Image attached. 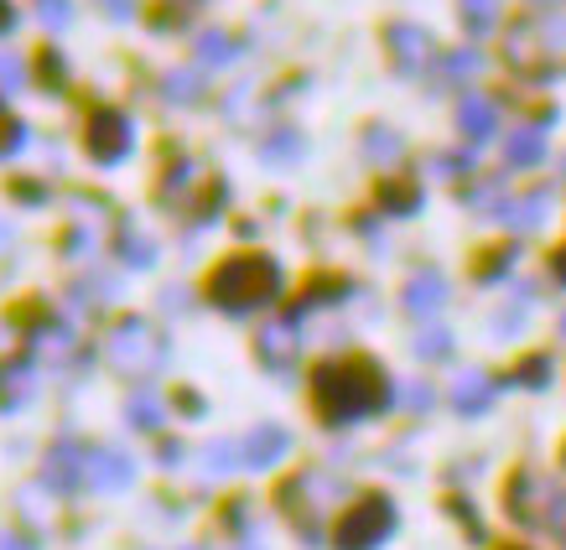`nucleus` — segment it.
<instances>
[{
	"label": "nucleus",
	"mask_w": 566,
	"mask_h": 550,
	"mask_svg": "<svg viewBox=\"0 0 566 550\" xmlns=\"http://www.w3.org/2000/svg\"><path fill=\"white\" fill-rule=\"evenodd\" d=\"M562 332H566V317H562Z\"/></svg>",
	"instance_id": "40"
},
{
	"label": "nucleus",
	"mask_w": 566,
	"mask_h": 550,
	"mask_svg": "<svg viewBox=\"0 0 566 550\" xmlns=\"http://www.w3.org/2000/svg\"><path fill=\"white\" fill-rule=\"evenodd\" d=\"M0 32H11V0H0Z\"/></svg>",
	"instance_id": "37"
},
{
	"label": "nucleus",
	"mask_w": 566,
	"mask_h": 550,
	"mask_svg": "<svg viewBox=\"0 0 566 550\" xmlns=\"http://www.w3.org/2000/svg\"><path fill=\"white\" fill-rule=\"evenodd\" d=\"M499 11H504V0H458V17H463V27L473 36L494 32V27H499Z\"/></svg>",
	"instance_id": "20"
},
{
	"label": "nucleus",
	"mask_w": 566,
	"mask_h": 550,
	"mask_svg": "<svg viewBox=\"0 0 566 550\" xmlns=\"http://www.w3.org/2000/svg\"><path fill=\"white\" fill-rule=\"evenodd\" d=\"M208 88V78L198 68H182V73H172V78H167V99H177V104H192L198 99V94H203Z\"/></svg>",
	"instance_id": "26"
},
{
	"label": "nucleus",
	"mask_w": 566,
	"mask_h": 550,
	"mask_svg": "<svg viewBox=\"0 0 566 550\" xmlns=\"http://www.w3.org/2000/svg\"><path fill=\"white\" fill-rule=\"evenodd\" d=\"M255 353L265 359V369H275V374H286L296 363V353H302V332H296V317H281V322H265L255 332Z\"/></svg>",
	"instance_id": "11"
},
{
	"label": "nucleus",
	"mask_w": 566,
	"mask_h": 550,
	"mask_svg": "<svg viewBox=\"0 0 566 550\" xmlns=\"http://www.w3.org/2000/svg\"><path fill=\"white\" fill-rule=\"evenodd\" d=\"M0 250H6V224H0Z\"/></svg>",
	"instance_id": "39"
},
{
	"label": "nucleus",
	"mask_w": 566,
	"mask_h": 550,
	"mask_svg": "<svg viewBox=\"0 0 566 550\" xmlns=\"http://www.w3.org/2000/svg\"><path fill=\"white\" fill-rule=\"evenodd\" d=\"M447 353H452V332H447V327H421V332H416V359H447Z\"/></svg>",
	"instance_id": "25"
},
{
	"label": "nucleus",
	"mask_w": 566,
	"mask_h": 550,
	"mask_svg": "<svg viewBox=\"0 0 566 550\" xmlns=\"http://www.w3.org/2000/svg\"><path fill=\"white\" fill-rule=\"evenodd\" d=\"M36 17H42V27L63 32V27L73 21V6H69V0H36Z\"/></svg>",
	"instance_id": "31"
},
{
	"label": "nucleus",
	"mask_w": 566,
	"mask_h": 550,
	"mask_svg": "<svg viewBox=\"0 0 566 550\" xmlns=\"http://www.w3.org/2000/svg\"><path fill=\"white\" fill-rule=\"evenodd\" d=\"M520 384H551V359H531V363H525Z\"/></svg>",
	"instance_id": "33"
},
{
	"label": "nucleus",
	"mask_w": 566,
	"mask_h": 550,
	"mask_svg": "<svg viewBox=\"0 0 566 550\" xmlns=\"http://www.w3.org/2000/svg\"><path fill=\"white\" fill-rule=\"evenodd\" d=\"M125 421L136 431H156L161 421H167V411H161V400L156 395H136V400H125Z\"/></svg>",
	"instance_id": "22"
},
{
	"label": "nucleus",
	"mask_w": 566,
	"mask_h": 550,
	"mask_svg": "<svg viewBox=\"0 0 566 550\" xmlns=\"http://www.w3.org/2000/svg\"><path fill=\"white\" fill-rule=\"evenodd\" d=\"M458 130L479 146V140H489L499 130V109L489 99H463L458 104Z\"/></svg>",
	"instance_id": "17"
},
{
	"label": "nucleus",
	"mask_w": 566,
	"mask_h": 550,
	"mask_svg": "<svg viewBox=\"0 0 566 550\" xmlns=\"http://www.w3.org/2000/svg\"><path fill=\"white\" fill-rule=\"evenodd\" d=\"M504 151H510V167H535V161H546V130L541 125H520L515 136L504 140Z\"/></svg>",
	"instance_id": "18"
},
{
	"label": "nucleus",
	"mask_w": 566,
	"mask_h": 550,
	"mask_svg": "<svg viewBox=\"0 0 566 550\" xmlns=\"http://www.w3.org/2000/svg\"><path fill=\"white\" fill-rule=\"evenodd\" d=\"M42 483H48L52 494H78V488H88V447H78V442H52L48 457H42Z\"/></svg>",
	"instance_id": "10"
},
{
	"label": "nucleus",
	"mask_w": 566,
	"mask_h": 550,
	"mask_svg": "<svg viewBox=\"0 0 566 550\" xmlns=\"http://www.w3.org/2000/svg\"><path fill=\"white\" fill-rule=\"evenodd\" d=\"M120 260L125 265H136V271H146L156 260V250H151V240H140V234H125V244H120Z\"/></svg>",
	"instance_id": "30"
},
{
	"label": "nucleus",
	"mask_w": 566,
	"mask_h": 550,
	"mask_svg": "<svg viewBox=\"0 0 566 550\" xmlns=\"http://www.w3.org/2000/svg\"><path fill=\"white\" fill-rule=\"evenodd\" d=\"M385 52H390L395 73H406V78H421V73L437 63V42H431L427 27H411V21H395L390 32H385Z\"/></svg>",
	"instance_id": "9"
},
{
	"label": "nucleus",
	"mask_w": 566,
	"mask_h": 550,
	"mask_svg": "<svg viewBox=\"0 0 566 550\" xmlns=\"http://www.w3.org/2000/svg\"><path fill=\"white\" fill-rule=\"evenodd\" d=\"M494 395H499V379H489L483 369H468V374L452 384V405L463 415H483L494 405Z\"/></svg>",
	"instance_id": "15"
},
{
	"label": "nucleus",
	"mask_w": 566,
	"mask_h": 550,
	"mask_svg": "<svg viewBox=\"0 0 566 550\" xmlns=\"http://www.w3.org/2000/svg\"><path fill=\"white\" fill-rule=\"evenodd\" d=\"M447 281L437 271H421L411 275V286H406V311H416V317H431V311H442L447 307Z\"/></svg>",
	"instance_id": "16"
},
{
	"label": "nucleus",
	"mask_w": 566,
	"mask_h": 550,
	"mask_svg": "<svg viewBox=\"0 0 566 550\" xmlns=\"http://www.w3.org/2000/svg\"><path fill=\"white\" fill-rule=\"evenodd\" d=\"M130 478H136V463L125 452H115V447L88 452V488L94 494H120V488H130Z\"/></svg>",
	"instance_id": "13"
},
{
	"label": "nucleus",
	"mask_w": 566,
	"mask_h": 550,
	"mask_svg": "<svg viewBox=\"0 0 566 550\" xmlns=\"http://www.w3.org/2000/svg\"><path fill=\"white\" fill-rule=\"evenodd\" d=\"M136 146V125L125 120L120 109H94L84 125V151L99 161V167H120Z\"/></svg>",
	"instance_id": "8"
},
{
	"label": "nucleus",
	"mask_w": 566,
	"mask_h": 550,
	"mask_svg": "<svg viewBox=\"0 0 566 550\" xmlns=\"http://www.w3.org/2000/svg\"><path fill=\"white\" fill-rule=\"evenodd\" d=\"M240 550H255V546H240Z\"/></svg>",
	"instance_id": "41"
},
{
	"label": "nucleus",
	"mask_w": 566,
	"mask_h": 550,
	"mask_svg": "<svg viewBox=\"0 0 566 550\" xmlns=\"http://www.w3.org/2000/svg\"><path fill=\"white\" fill-rule=\"evenodd\" d=\"M510 68H520L525 78H546V73H566V17L556 21H525L504 42Z\"/></svg>",
	"instance_id": "4"
},
{
	"label": "nucleus",
	"mask_w": 566,
	"mask_h": 550,
	"mask_svg": "<svg viewBox=\"0 0 566 550\" xmlns=\"http://www.w3.org/2000/svg\"><path fill=\"white\" fill-rule=\"evenodd\" d=\"M400 146H406V140L395 136L390 125H369V130H364V156H369V161H395Z\"/></svg>",
	"instance_id": "21"
},
{
	"label": "nucleus",
	"mask_w": 566,
	"mask_h": 550,
	"mask_svg": "<svg viewBox=\"0 0 566 550\" xmlns=\"http://www.w3.org/2000/svg\"><path fill=\"white\" fill-rule=\"evenodd\" d=\"M344 478L338 473H327V467H307V473H296L286 488H281V509L302 525V530H323V519L344 504Z\"/></svg>",
	"instance_id": "6"
},
{
	"label": "nucleus",
	"mask_w": 566,
	"mask_h": 550,
	"mask_svg": "<svg viewBox=\"0 0 566 550\" xmlns=\"http://www.w3.org/2000/svg\"><path fill=\"white\" fill-rule=\"evenodd\" d=\"M406 405H411L416 415L427 411V405H431V384H411V390H406Z\"/></svg>",
	"instance_id": "35"
},
{
	"label": "nucleus",
	"mask_w": 566,
	"mask_h": 550,
	"mask_svg": "<svg viewBox=\"0 0 566 550\" xmlns=\"http://www.w3.org/2000/svg\"><path fill=\"white\" fill-rule=\"evenodd\" d=\"M395 535V504L385 494H364L359 504H348V515L333 530L338 550H379Z\"/></svg>",
	"instance_id": "7"
},
{
	"label": "nucleus",
	"mask_w": 566,
	"mask_h": 550,
	"mask_svg": "<svg viewBox=\"0 0 566 550\" xmlns=\"http://www.w3.org/2000/svg\"><path fill=\"white\" fill-rule=\"evenodd\" d=\"M504 509H510V519L525 525V530H546V525H562L566 519V494L556 478L535 473V467H520L515 478H510Z\"/></svg>",
	"instance_id": "5"
},
{
	"label": "nucleus",
	"mask_w": 566,
	"mask_h": 550,
	"mask_svg": "<svg viewBox=\"0 0 566 550\" xmlns=\"http://www.w3.org/2000/svg\"><path fill=\"white\" fill-rule=\"evenodd\" d=\"M104 359L115 363L120 374L151 379V374H161V369H167V359H172V338H167L156 322H146V317H125L120 327H109Z\"/></svg>",
	"instance_id": "3"
},
{
	"label": "nucleus",
	"mask_w": 566,
	"mask_h": 550,
	"mask_svg": "<svg viewBox=\"0 0 566 550\" xmlns=\"http://www.w3.org/2000/svg\"><path fill=\"white\" fill-rule=\"evenodd\" d=\"M468 73H479V52H473V47L447 52L442 68H437V84H468Z\"/></svg>",
	"instance_id": "23"
},
{
	"label": "nucleus",
	"mask_w": 566,
	"mask_h": 550,
	"mask_svg": "<svg viewBox=\"0 0 566 550\" xmlns=\"http://www.w3.org/2000/svg\"><path fill=\"white\" fill-rule=\"evenodd\" d=\"M36 384H42V374H36V359H6L0 363V411L6 415H17V411H27L32 405V395H36Z\"/></svg>",
	"instance_id": "12"
},
{
	"label": "nucleus",
	"mask_w": 566,
	"mask_h": 550,
	"mask_svg": "<svg viewBox=\"0 0 566 550\" xmlns=\"http://www.w3.org/2000/svg\"><path fill=\"white\" fill-rule=\"evenodd\" d=\"M234 52H240V42H229V32H203L198 36V63H213V68H219V63H229Z\"/></svg>",
	"instance_id": "24"
},
{
	"label": "nucleus",
	"mask_w": 566,
	"mask_h": 550,
	"mask_svg": "<svg viewBox=\"0 0 566 550\" xmlns=\"http://www.w3.org/2000/svg\"><path fill=\"white\" fill-rule=\"evenodd\" d=\"M208 296L213 307L229 311V317H250V311L271 307L281 296V265L271 255H234L223 260L213 281H208Z\"/></svg>",
	"instance_id": "2"
},
{
	"label": "nucleus",
	"mask_w": 566,
	"mask_h": 550,
	"mask_svg": "<svg viewBox=\"0 0 566 550\" xmlns=\"http://www.w3.org/2000/svg\"><path fill=\"white\" fill-rule=\"evenodd\" d=\"M556 281H566V250L556 255Z\"/></svg>",
	"instance_id": "38"
},
{
	"label": "nucleus",
	"mask_w": 566,
	"mask_h": 550,
	"mask_svg": "<svg viewBox=\"0 0 566 550\" xmlns=\"http://www.w3.org/2000/svg\"><path fill=\"white\" fill-rule=\"evenodd\" d=\"M240 452H244V467H271V463H281V457L292 452V431L275 426V421H265V426H255L250 436H244Z\"/></svg>",
	"instance_id": "14"
},
{
	"label": "nucleus",
	"mask_w": 566,
	"mask_h": 550,
	"mask_svg": "<svg viewBox=\"0 0 566 550\" xmlns=\"http://www.w3.org/2000/svg\"><path fill=\"white\" fill-rule=\"evenodd\" d=\"M312 400L323 411L327 426H348L364 415H379L390 405V379L379 374V363L354 359V363H323L312 374Z\"/></svg>",
	"instance_id": "1"
},
{
	"label": "nucleus",
	"mask_w": 566,
	"mask_h": 550,
	"mask_svg": "<svg viewBox=\"0 0 566 550\" xmlns=\"http://www.w3.org/2000/svg\"><path fill=\"white\" fill-rule=\"evenodd\" d=\"M94 6H99L104 17H115V21H130V17H136V0H94Z\"/></svg>",
	"instance_id": "32"
},
{
	"label": "nucleus",
	"mask_w": 566,
	"mask_h": 550,
	"mask_svg": "<svg viewBox=\"0 0 566 550\" xmlns=\"http://www.w3.org/2000/svg\"><path fill=\"white\" fill-rule=\"evenodd\" d=\"M541 6H546V0H541Z\"/></svg>",
	"instance_id": "43"
},
{
	"label": "nucleus",
	"mask_w": 566,
	"mask_h": 550,
	"mask_svg": "<svg viewBox=\"0 0 566 550\" xmlns=\"http://www.w3.org/2000/svg\"><path fill=\"white\" fill-rule=\"evenodd\" d=\"M265 156H271L275 167H292V156H302V136H296V130H281L275 140H265Z\"/></svg>",
	"instance_id": "28"
},
{
	"label": "nucleus",
	"mask_w": 566,
	"mask_h": 550,
	"mask_svg": "<svg viewBox=\"0 0 566 550\" xmlns=\"http://www.w3.org/2000/svg\"><path fill=\"white\" fill-rule=\"evenodd\" d=\"M21 140H27V125H21L17 115H11V109L0 104V161H6V156H17Z\"/></svg>",
	"instance_id": "27"
},
{
	"label": "nucleus",
	"mask_w": 566,
	"mask_h": 550,
	"mask_svg": "<svg viewBox=\"0 0 566 550\" xmlns=\"http://www.w3.org/2000/svg\"><path fill=\"white\" fill-rule=\"evenodd\" d=\"M0 550H36V540H27V535H0Z\"/></svg>",
	"instance_id": "36"
},
{
	"label": "nucleus",
	"mask_w": 566,
	"mask_h": 550,
	"mask_svg": "<svg viewBox=\"0 0 566 550\" xmlns=\"http://www.w3.org/2000/svg\"><path fill=\"white\" fill-rule=\"evenodd\" d=\"M36 73H42V84H48L52 94H63V88H69V68H63V57H57V52H42Z\"/></svg>",
	"instance_id": "29"
},
{
	"label": "nucleus",
	"mask_w": 566,
	"mask_h": 550,
	"mask_svg": "<svg viewBox=\"0 0 566 550\" xmlns=\"http://www.w3.org/2000/svg\"><path fill=\"white\" fill-rule=\"evenodd\" d=\"M385 208H395V213H411V208H416V188H395V192H385Z\"/></svg>",
	"instance_id": "34"
},
{
	"label": "nucleus",
	"mask_w": 566,
	"mask_h": 550,
	"mask_svg": "<svg viewBox=\"0 0 566 550\" xmlns=\"http://www.w3.org/2000/svg\"><path fill=\"white\" fill-rule=\"evenodd\" d=\"M546 208H551V192L535 188V192H525V198H515V208H504L499 219H504L510 229H535L541 219H546Z\"/></svg>",
	"instance_id": "19"
},
{
	"label": "nucleus",
	"mask_w": 566,
	"mask_h": 550,
	"mask_svg": "<svg viewBox=\"0 0 566 550\" xmlns=\"http://www.w3.org/2000/svg\"><path fill=\"white\" fill-rule=\"evenodd\" d=\"M510 550H520V546H510Z\"/></svg>",
	"instance_id": "42"
}]
</instances>
